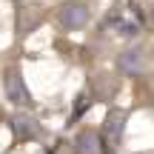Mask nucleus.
<instances>
[{
  "label": "nucleus",
  "instance_id": "nucleus-2",
  "mask_svg": "<svg viewBox=\"0 0 154 154\" xmlns=\"http://www.w3.org/2000/svg\"><path fill=\"white\" fill-rule=\"evenodd\" d=\"M88 17H91V11H88V3H83V0H63L54 9V20L63 32H80V29H86Z\"/></svg>",
  "mask_w": 154,
  "mask_h": 154
},
{
  "label": "nucleus",
  "instance_id": "nucleus-3",
  "mask_svg": "<svg viewBox=\"0 0 154 154\" xmlns=\"http://www.w3.org/2000/svg\"><path fill=\"white\" fill-rule=\"evenodd\" d=\"M9 128H11V134H14L17 143H26V140H40V137H43L40 123L34 120L32 114H26V111L11 114V117H9Z\"/></svg>",
  "mask_w": 154,
  "mask_h": 154
},
{
  "label": "nucleus",
  "instance_id": "nucleus-6",
  "mask_svg": "<svg viewBox=\"0 0 154 154\" xmlns=\"http://www.w3.org/2000/svg\"><path fill=\"white\" fill-rule=\"evenodd\" d=\"M123 126H126V114L123 111H111L109 117H106V137L111 140V143H117L123 134Z\"/></svg>",
  "mask_w": 154,
  "mask_h": 154
},
{
  "label": "nucleus",
  "instance_id": "nucleus-1",
  "mask_svg": "<svg viewBox=\"0 0 154 154\" xmlns=\"http://www.w3.org/2000/svg\"><path fill=\"white\" fill-rule=\"evenodd\" d=\"M3 97L9 100V106H14V109H20V111L32 106V91H29L23 69L17 66V63L6 66V72H3Z\"/></svg>",
  "mask_w": 154,
  "mask_h": 154
},
{
  "label": "nucleus",
  "instance_id": "nucleus-7",
  "mask_svg": "<svg viewBox=\"0 0 154 154\" xmlns=\"http://www.w3.org/2000/svg\"><path fill=\"white\" fill-rule=\"evenodd\" d=\"M17 3H20V0H17Z\"/></svg>",
  "mask_w": 154,
  "mask_h": 154
},
{
  "label": "nucleus",
  "instance_id": "nucleus-5",
  "mask_svg": "<svg viewBox=\"0 0 154 154\" xmlns=\"http://www.w3.org/2000/svg\"><path fill=\"white\" fill-rule=\"evenodd\" d=\"M72 149H74V154H103V137L94 128H80Z\"/></svg>",
  "mask_w": 154,
  "mask_h": 154
},
{
  "label": "nucleus",
  "instance_id": "nucleus-4",
  "mask_svg": "<svg viewBox=\"0 0 154 154\" xmlns=\"http://www.w3.org/2000/svg\"><path fill=\"white\" fill-rule=\"evenodd\" d=\"M117 69H120L126 77H140L146 72V54H143V49H126V51H120Z\"/></svg>",
  "mask_w": 154,
  "mask_h": 154
}]
</instances>
